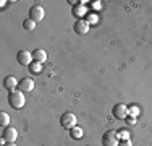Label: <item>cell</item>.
Segmentation results:
<instances>
[{
	"instance_id": "1",
	"label": "cell",
	"mask_w": 152,
	"mask_h": 146,
	"mask_svg": "<svg viewBox=\"0 0 152 146\" xmlns=\"http://www.w3.org/2000/svg\"><path fill=\"white\" fill-rule=\"evenodd\" d=\"M8 102H10V105H12L13 109L20 111V109H23V105L26 104V97H24V94L21 93L20 89H18V91H10Z\"/></svg>"
},
{
	"instance_id": "2",
	"label": "cell",
	"mask_w": 152,
	"mask_h": 146,
	"mask_svg": "<svg viewBox=\"0 0 152 146\" xmlns=\"http://www.w3.org/2000/svg\"><path fill=\"white\" fill-rule=\"evenodd\" d=\"M76 122H78V120H76V115L73 114V112H66V114H63V115H61V119H60L61 127H63V128H66V130L75 128Z\"/></svg>"
},
{
	"instance_id": "3",
	"label": "cell",
	"mask_w": 152,
	"mask_h": 146,
	"mask_svg": "<svg viewBox=\"0 0 152 146\" xmlns=\"http://www.w3.org/2000/svg\"><path fill=\"white\" fill-rule=\"evenodd\" d=\"M118 133L117 131H113V130H108L104 133V136H102V145L104 146H118Z\"/></svg>"
},
{
	"instance_id": "4",
	"label": "cell",
	"mask_w": 152,
	"mask_h": 146,
	"mask_svg": "<svg viewBox=\"0 0 152 146\" xmlns=\"http://www.w3.org/2000/svg\"><path fill=\"white\" fill-rule=\"evenodd\" d=\"M113 117L115 119H118V120H123V119H126V117L129 115V107H126V104H117V105H113Z\"/></svg>"
},
{
	"instance_id": "5",
	"label": "cell",
	"mask_w": 152,
	"mask_h": 146,
	"mask_svg": "<svg viewBox=\"0 0 152 146\" xmlns=\"http://www.w3.org/2000/svg\"><path fill=\"white\" fill-rule=\"evenodd\" d=\"M44 8H42L41 5H34V7H31V10H29V18L32 21H36V23H39V21H42L44 20Z\"/></svg>"
},
{
	"instance_id": "6",
	"label": "cell",
	"mask_w": 152,
	"mask_h": 146,
	"mask_svg": "<svg viewBox=\"0 0 152 146\" xmlns=\"http://www.w3.org/2000/svg\"><path fill=\"white\" fill-rule=\"evenodd\" d=\"M16 58H18V63H20V65H28V67L34 62V58H32V52H28V50H20L18 55H16Z\"/></svg>"
},
{
	"instance_id": "7",
	"label": "cell",
	"mask_w": 152,
	"mask_h": 146,
	"mask_svg": "<svg viewBox=\"0 0 152 146\" xmlns=\"http://www.w3.org/2000/svg\"><path fill=\"white\" fill-rule=\"evenodd\" d=\"M2 138L7 141V143H15V140L18 138V130L15 128V127H7L5 130H3V135H2Z\"/></svg>"
},
{
	"instance_id": "8",
	"label": "cell",
	"mask_w": 152,
	"mask_h": 146,
	"mask_svg": "<svg viewBox=\"0 0 152 146\" xmlns=\"http://www.w3.org/2000/svg\"><path fill=\"white\" fill-rule=\"evenodd\" d=\"M18 89H20L21 93H31V91L34 89V81H32L31 78H23L20 81V85H18Z\"/></svg>"
},
{
	"instance_id": "9",
	"label": "cell",
	"mask_w": 152,
	"mask_h": 146,
	"mask_svg": "<svg viewBox=\"0 0 152 146\" xmlns=\"http://www.w3.org/2000/svg\"><path fill=\"white\" fill-rule=\"evenodd\" d=\"M89 26L91 24L88 23V20H78L75 23V31L78 32V34H88V31H89Z\"/></svg>"
},
{
	"instance_id": "10",
	"label": "cell",
	"mask_w": 152,
	"mask_h": 146,
	"mask_svg": "<svg viewBox=\"0 0 152 146\" xmlns=\"http://www.w3.org/2000/svg\"><path fill=\"white\" fill-rule=\"evenodd\" d=\"M18 85H20V81H18L15 76H7L5 81H3V86H5L8 91H15V88H16Z\"/></svg>"
},
{
	"instance_id": "11",
	"label": "cell",
	"mask_w": 152,
	"mask_h": 146,
	"mask_svg": "<svg viewBox=\"0 0 152 146\" xmlns=\"http://www.w3.org/2000/svg\"><path fill=\"white\" fill-rule=\"evenodd\" d=\"M32 58H34L36 62H39V63H42V62L47 60V52L44 49H36L34 52H32Z\"/></svg>"
},
{
	"instance_id": "12",
	"label": "cell",
	"mask_w": 152,
	"mask_h": 146,
	"mask_svg": "<svg viewBox=\"0 0 152 146\" xmlns=\"http://www.w3.org/2000/svg\"><path fill=\"white\" fill-rule=\"evenodd\" d=\"M73 15L75 16H78V18H81V16H86L88 15V8H86V5H81V3H78V5L73 8Z\"/></svg>"
},
{
	"instance_id": "13",
	"label": "cell",
	"mask_w": 152,
	"mask_h": 146,
	"mask_svg": "<svg viewBox=\"0 0 152 146\" xmlns=\"http://www.w3.org/2000/svg\"><path fill=\"white\" fill-rule=\"evenodd\" d=\"M29 72L32 73V75H37V73L42 72V63H39V62H32V63L29 65Z\"/></svg>"
},
{
	"instance_id": "14",
	"label": "cell",
	"mask_w": 152,
	"mask_h": 146,
	"mask_svg": "<svg viewBox=\"0 0 152 146\" xmlns=\"http://www.w3.org/2000/svg\"><path fill=\"white\" fill-rule=\"evenodd\" d=\"M10 120L12 119H10V115L7 114V112H0V125L2 127H5V128L10 127Z\"/></svg>"
},
{
	"instance_id": "15",
	"label": "cell",
	"mask_w": 152,
	"mask_h": 146,
	"mask_svg": "<svg viewBox=\"0 0 152 146\" xmlns=\"http://www.w3.org/2000/svg\"><path fill=\"white\" fill-rule=\"evenodd\" d=\"M83 128H79V127H75V128H71L70 130V135H71V138L73 140H79V138H83Z\"/></svg>"
},
{
	"instance_id": "16",
	"label": "cell",
	"mask_w": 152,
	"mask_h": 146,
	"mask_svg": "<svg viewBox=\"0 0 152 146\" xmlns=\"http://www.w3.org/2000/svg\"><path fill=\"white\" fill-rule=\"evenodd\" d=\"M36 21H32L31 18H28V20H24L23 21V26H24V29H28V31H34L36 29Z\"/></svg>"
},
{
	"instance_id": "17",
	"label": "cell",
	"mask_w": 152,
	"mask_h": 146,
	"mask_svg": "<svg viewBox=\"0 0 152 146\" xmlns=\"http://www.w3.org/2000/svg\"><path fill=\"white\" fill-rule=\"evenodd\" d=\"M118 138H120V140H129V131L126 128L120 130V131H118Z\"/></svg>"
},
{
	"instance_id": "18",
	"label": "cell",
	"mask_w": 152,
	"mask_h": 146,
	"mask_svg": "<svg viewBox=\"0 0 152 146\" xmlns=\"http://www.w3.org/2000/svg\"><path fill=\"white\" fill-rule=\"evenodd\" d=\"M97 21H99V16H97L96 13H89L88 15V23L89 24H96Z\"/></svg>"
},
{
	"instance_id": "19",
	"label": "cell",
	"mask_w": 152,
	"mask_h": 146,
	"mask_svg": "<svg viewBox=\"0 0 152 146\" xmlns=\"http://www.w3.org/2000/svg\"><path fill=\"white\" fill-rule=\"evenodd\" d=\"M129 115L131 117L139 115V107H137V105H131V107H129Z\"/></svg>"
},
{
	"instance_id": "20",
	"label": "cell",
	"mask_w": 152,
	"mask_h": 146,
	"mask_svg": "<svg viewBox=\"0 0 152 146\" xmlns=\"http://www.w3.org/2000/svg\"><path fill=\"white\" fill-rule=\"evenodd\" d=\"M118 146H133V145H131V140H120Z\"/></svg>"
},
{
	"instance_id": "21",
	"label": "cell",
	"mask_w": 152,
	"mask_h": 146,
	"mask_svg": "<svg viewBox=\"0 0 152 146\" xmlns=\"http://www.w3.org/2000/svg\"><path fill=\"white\" fill-rule=\"evenodd\" d=\"M126 122H128L129 125H134V123H136V117H131V115H128V117H126Z\"/></svg>"
},
{
	"instance_id": "22",
	"label": "cell",
	"mask_w": 152,
	"mask_h": 146,
	"mask_svg": "<svg viewBox=\"0 0 152 146\" xmlns=\"http://www.w3.org/2000/svg\"><path fill=\"white\" fill-rule=\"evenodd\" d=\"M100 7H102V3H100V2H92V8H100Z\"/></svg>"
},
{
	"instance_id": "23",
	"label": "cell",
	"mask_w": 152,
	"mask_h": 146,
	"mask_svg": "<svg viewBox=\"0 0 152 146\" xmlns=\"http://www.w3.org/2000/svg\"><path fill=\"white\" fill-rule=\"evenodd\" d=\"M5 146H16V145H15V143H7Z\"/></svg>"
}]
</instances>
